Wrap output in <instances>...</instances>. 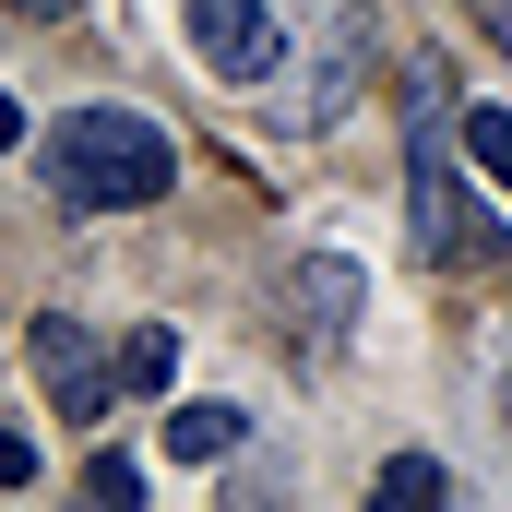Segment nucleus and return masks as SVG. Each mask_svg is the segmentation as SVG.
Masks as SVG:
<instances>
[{
    "label": "nucleus",
    "instance_id": "obj_8",
    "mask_svg": "<svg viewBox=\"0 0 512 512\" xmlns=\"http://www.w3.org/2000/svg\"><path fill=\"white\" fill-rule=\"evenodd\" d=\"M120 382L131 393H167V382H179V334H167V322H143V334L120 346Z\"/></svg>",
    "mask_w": 512,
    "mask_h": 512
},
{
    "label": "nucleus",
    "instance_id": "obj_4",
    "mask_svg": "<svg viewBox=\"0 0 512 512\" xmlns=\"http://www.w3.org/2000/svg\"><path fill=\"white\" fill-rule=\"evenodd\" d=\"M24 370L48 382V405H60L72 429H96V417H108V393H131L120 358H96V334H84L72 310H36V322H24Z\"/></svg>",
    "mask_w": 512,
    "mask_h": 512
},
{
    "label": "nucleus",
    "instance_id": "obj_7",
    "mask_svg": "<svg viewBox=\"0 0 512 512\" xmlns=\"http://www.w3.org/2000/svg\"><path fill=\"white\" fill-rule=\"evenodd\" d=\"M167 465H215V453H239V405H167Z\"/></svg>",
    "mask_w": 512,
    "mask_h": 512
},
{
    "label": "nucleus",
    "instance_id": "obj_13",
    "mask_svg": "<svg viewBox=\"0 0 512 512\" xmlns=\"http://www.w3.org/2000/svg\"><path fill=\"white\" fill-rule=\"evenodd\" d=\"M12 12H72V0H12Z\"/></svg>",
    "mask_w": 512,
    "mask_h": 512
},
{
    "label": "nucleus",
    "instance_id": "obj_11",
    "mask_svg": "<svg viewBox=\"0 0 512 512\" xmlns=\"http://www.w3.org/2000/svg\"><path fill=\"white\" fill-rule=\"evenodd\" d=\"M84 501L131 512V501H143V465H131V453H96V465H84Z\"/></svg>",
    "mask_w": 512,
    "mask_h": 512
},
{
    "label": "nucleus",
    "instance_id": "obj_1",
    "mask_svg": "<svg viewBox=\"0 0 512 512\" xmlns=\"http://www.w3.org/2000/svg\"><path fill=\"white\" fill-rule=\"evenodd\" d=\"M48 179L72 215H131V203H167L179 191V143L143 120V108H72L48 131Z\"/></svg>",
    "mask_w": 512,
    "mask_h": 512
},
{
    "label": "nucleus",
    "instance_id": "obj_12",
    "mask_svg": "<svg viewBox=\"0 0 512 512\" xmlns=\"http://www.w3.org/2000/svg\"><path fill=\"white\" fill-rule=\"evenodd\" d=\"M477 12V36H512V0H465Z\"/></svg>",
    "mask_w": 512,
    "mask_h": 512
},
{
    "label": "nucleus",
    "instance_id": "obj_5",
    "mask_svg": "<svg viewBox=\"0 0 512 512\" xmlns=\"http://www.w3.org/2000/svg\"><path fill=\"white\" fill-rule=\"evenodd\" d=\"M358 72H370V24H358V12H334V24H322L310 84L274 108V131H334V120H346V96H358Z\"/></svg>",
    "mask_w": 512,
    "mask_h": 512
},
{
    "label": "nucleus",
    "instance_id": "obj_3",
    "mask_svg": "<svg viewBox=\"0 0 512 512\" xmlns=\"http://www.w3.org/2000/svg\"><path fill=\"white\" fill-rule=\"evenodd\" d=\"M179 24H191L215 84H274L298 48V0H179Z\"/></svg>",
    "mask_w": 512,
    "mask_h": 512
},
{
    "label": "nucleus",
    "instance_id": "obj_9",
    "mask_svg": "<svg viewBox=\"0 0 512 512\" xmlns=\"http://www.w3.org/2000/svg\"><path fill=\"white\" fill-rule=\"evenodd\" d=\"M465 155L489 191H512V108H465Z\"/></svg>",
    "mask_w": 512,
    "mask_h": 512
},
{
    "label": "nucleus",
    "instance_id": "obj_6",
    "mask_svg": "<svg viewBox=\"0 0 512 512\" xmlns=\"http://www.w3.org/2000/svg\"><path fill=\"white\" fill-rule=\"evenodd\" d=\"M358 310H370V274H358V262H298V274H286V322H298L310 346H334Z\"/></svg>",
    "mask_w": 512,
    "mask_h": 512
},
{
    "label": "nucleus",
    "instance_id": "obj_10",
    "mask_svg": "<svg viewBox=\"0 0 512 512\" xmlns=\"http://www.w3.org/2000/svg\"><path fill=\"white\" fill-rule=\"evenodd\" d=\"M441 489H453V477H441L429 453H393V465H382V489H370V501H393V512H429Z\"/></svg>",
    "mask_w": 512,
    "mask_h": 512
},
{
    "label": "nucleus",
    "instance_id": "obj_2",
    "mask_svg": "<svg viewBox=\"0 0 512 512\" xmlns=\"http://www.w3.org/2000/svg\"><path fill=\"white\" fill-rule=\"evenodd\" d=\"M441 60H417V131H405V203H417V251L429 262H512V239H501V215L489 203H465V179H453V143H465V120H441Z\"/></svg>",
    "mask_w": 512,
    "mask_h": 512
},
{
    "label": "nucleus",
    "instance_id": "obj_14",
    "mask_svg": "<svg viewBox=\"0 0 512 512\" xmlns=\"http://www.w3.org/2000/svg\"><path fill=\"white\" fill-rule=\"evenodd\" d=\"M501 405H512V382H501Z\"/></svg>",
    "mask_w": 512,
    "mask_h": 512
}]
</instances>
